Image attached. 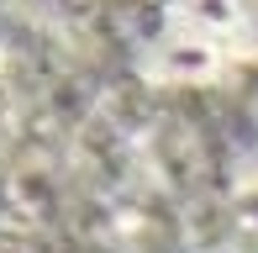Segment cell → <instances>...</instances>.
Masks as SVG:
<instances>
[{
	"mask_svg": "<svg viewBox=\"0 0 258 253\" xmlns=\"http://www.w3.org/2000/svg\"><path fill=\"white\" fill-rule=\"evenodd\" d=\"M248 11L253 6H242V0H184V32H201L237 58V37L248 27Z\"/></svg>",
	"mask_w": 258,
	"mask_h": 253,
	"instance_id": "7a4b0ae2",
	"label": "cell"
},
{
	"mask_svg": "<svg viewBox=\"0 0 258 253\" xmlns=\"http://www.w3.org/2000/svg\"><path fill=\"white\" fill-rule=\"evenodd\" d=\"M232 64V53L221 48V42L201 37V32H174L169 42H163V74L179 79V85H211V79H221Z\"/></svg>",
	"mask_w": 258,
	"mask_h": 253,
	"instance_id": "6da1fadb",
	"label": "cell"
},
{
	"mask_svg": "<svg viewBox=\"0 0 258 253\" xmlns=\"http://www.w3.org/2000/svg\"><path fill=\"white\" fill-rule=\"evenodd\" d=\"M248 174H253V185H258V148H253V158H248Z\"/></svg>",
	"mask_w": 258,
	"mask_h": 253,
	"instance_id": "277c9868",
	"label": "cell"
},
{
	"mask_svg": "<svg viewBox=\"0 0 258 253\" xmlns=\"http://www.w3.org/2000/svg\"><path fill=\"white\" fill-rule=\"evenodd\" d=\"M206 253H242V248H232V243H216V248H206Z\"/></svg>",
	"mask_w": 258,
	"mask_h": 253,
	"instance_id": "5b68a950",
	"label": "cell"
},
{
	"mask_svg": "<svg viewBox=\"0 0 258 253\" xmlns=\"http://www.w3.org/2000/svg\"><path fill=\"white\" fill-rule=\"evenodd\" d=\"M253 121H258V100H253Z\"/></svg>",
	"mask_w": 258,
	"mask_h": 253,
	"instance_id": "8992f818",
	"label": "cell"
},
{
	"mask_svg": "<svg viewBox=\"0 0 258 253\" xmlns=\"http://www.w3.org/2000/svg\"><path fill=\"white\" fill-rule=\"evenodd\" d=\"M237 58H258V11H248V27L237 37Z\"/></svg>",
	"mask_w": 258,
	"mask_h": 253,
	"instance_id": "3957f363",
	"label": "cell"
}]
</instances>
